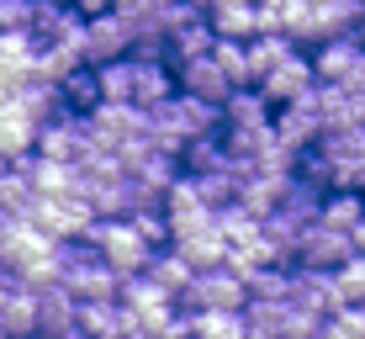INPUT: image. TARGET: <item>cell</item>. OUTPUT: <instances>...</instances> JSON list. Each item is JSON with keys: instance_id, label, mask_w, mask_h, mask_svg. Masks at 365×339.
I'll return each instance as SVG.
<instances>
[{"instance_id": "6da1fadb", "label": "cell", "mask_w": 365, "mask_h": 339, "mask_svg": "<svg viewBox=\"0 0 365 339\" xmlns=\"http://www.w3.org/2000/svg\"><path fill=\"white\" fill-rule=\"evenodd\" d=\"M58 286L74 297V303H117L122 275L96 255L91 244H58Z\"/></svg>"}, {"instance_id": "5b68a950", "label": "cell", "mask_w": 365, "mask_h": 339, "mask_svg": "<svg viewBox=\"0 0 365 339\" xmlns=\"http://www.w3.org/2000/svg\"><path fill=\"white\" fill-rule=\"evenodd\" d=\"M80 59L91 69L117 64V59H133V16H122V11L91 16L85 21V37H80Z\"/></svg>"}, {"instance_id": "83f0119b", "label": "cell", "mask_w": 365, "mask_h": 339, "mask_svg": "<svg viewBox=\"0 0 365 339\" xmlns=\"http://www.w3.org/2000/svg\"><path fill=\"white\" fill-rule=\"evenodd\" d=\"M286 286H292V270H286V265H265V270L244 275L249 303H286Z\"/></svg>"}, {"instance_id": "1f68e13d", "label": "cell", "mask_w": 365, "mask_h": 339, "mask_svg": "<svg viewBox=\"0 0 365 339\" xmlns=\"http://www.w3.org/2000/svg\"><path fill=\"white\" fill-rule=\"evenodd\" d=\"M128 223H133V233L143 238V244L154 249V255H159V249L170 244V223H165V212H133Z\"/></svg>"}, {"instance_id": "d590c367", "label": "cell", "mask_w": 365, "mask_h": 339, "mask_svg": "<svg viewBox=\"0 0 365 339\" xmlns=\"http://www.w3.org/2000/svg\"><path fill=\"white\" fill-rule=\"evenodd\" d=\"M349 249H355V255L365 260V223H360V228H355V233H349Z\"/></svg>"}, {"instance_id": "8992f818", "label": "cell", "mask_w": 365, "mask_h": 339, "mask_svg": "<svg viewBox=\"0 0 365 339\" xmlns=\"http://www.w3.org/2000/svg\"><path fill=\"white\" fill-rule=\"evenodd\" d=\"M270 128H275V143L292 148V154H307V148H318V143H323V106H318V85H312L302 101L281 106V117H275Z\"/></svg>"}, {"instance_id": "f1b7e54d", "label": "cell", "mask_w": 365, "mask_h": 339, "mask_svg": "<svg viewBox=\"0 0 365 339\" xmlns=\"http://www.w3.org/2000/svg\"><path fill=\"white\" fill-rule=\"evenodd\" d=\"M334 292H339V303L344 308H365V260H344V265L334 270Z\"/></svg>"}, {"instance_id": "4316f807", "label": "cell", "mask_w": 365, "mask_h": 339, "mask_svg": "<svg viewBox=\"0 0 365 339\" xmlns=\"http://www.w3.org/2000/svg\"><path fill=\"white\" fill-rule=\"evenodd\" d=\"M191 339H249L244 313H191Z\"/></svg>"}, {"instance_id": "5bb4252c", "label": "cell", "mask_w": 365, "mask_h": 339, "mask_svg": "<svg viewBox=\"0 0 365 339\" xmlns=\"http://www.w3.org/2000/svg\"><path fill=\"white\" fill-rule=\"evenodd\" d=\"M32 143H37V122H32V111L27 106H16L6 96L0 101V159L6 165H16V159H27L32 154Z\"/></svg>"}, {"instance_id": "d4e9b609", "label": "cell", "mask_w": 365, "mask_h": 339, "mask_svg": "<svg viewBox=\"0 0 365 339\" xmlns=\"http://www.w3.org/2000/svg\"><path fill=\"white\" fill-rule=\"evenodd\" d=\"M58 101H64V111H74V117H91V111L101 106V85H96V69H74L64 85H58Z\"/></svg>"}, {"instance_id": "7402d4cb", "label": "cell", "mask_w": 365, "mask_h": 339, "mask_svg": "<svg viewBox=\"0 0 365 339\" xmlns=\"http://www.w3.org/2000/svg\"><path fill=\"white\" fill-rule=\"evenodd\" d=\"M175 255H180L185 265L201 275V270H217L222 260H228V244L217 238V228H207V233H196V238H180V244H175Z\"/></svg>"}, {"instance_id": "603a6c76", "label": "cell", "mask_w": 365, "mask_h": 339, "mask_svg": "<svg viewBox=\"0 0 365 339\" xmlns=\"http://www.w3.org/2000/svg\"><path fill=\"white\" fill-rule=\"evenodd\" d=\"M292 54H297V43H292V37H281V32H265V37H255V43H249V69H255V85L265 80L270 69H281Z\"/></svg>"}, {"instance_id": "d6a6232c", "label": "cell", "mask_w": 365, "mask_h": 339, "mask_svg": "<svg viewBox=\"0 0 365 339\" xmlns=\"http://www.w3.org/2000/svg\"><path fill=\"white\" fill-rule=\"evenodd\" d=\"M32 0H0V32H27Z\"/></svg>"}, {"instance_id": "e575fe53", "label": "cell", "mask_w": 365, "mask_h": 339, "mask_svg": "<svg viewBox=\"0 0 365 339\" xmlns=\"http://www.w3.org/2000/svg\"><path fill=\"white\" fill-rule=\"evenodd\" d=\"M69 6H74V16H85V21H91V16H106V11H111V0H69Z\"/></svg>"}, {"instance_id": "3957f363", "label": "cell", "mask_w": 365, "mask_h": 339, "mask_svg": "<svg viewBox=\"0 0 365 339\" xmlns=\"http://www.w3.org/2000/svg\"><path fill=\"white\" fill-rule=\"evenodd\" d=\"M85 138H91V148H106V154H128L148 138V117L138 106H111L101 101L91 117H85Z\"/></svg>"}, {"instance_id": "ac0fdd59", "label": "cell", "mask_w": 365, "mask_h": 339, "mask_svg": "<svg viewBox=\"0 0 365 339\" xmlns=\"http://www.w3.org/2000/svg\"><path fill=\"white\" fill-rule=\"evenodd\" d=\"M37 64V43L27 32H0V80L6 85H21Z\"/></svg>"}, {"instance_id": "836d02e7", "label": "cell", "mask_w": 365, "mask_h": 339, "mask_svg": "<svg viewBox=\"0 0 365 339\" xmlns=\"http://www.w3.org/2000/svg\"><path fill=\"white\" fill-rule=\"evenodd\" d=\"M170 0H111V11H122V16H133V21H143V16H159Z\"/></svg>"}, {"instance_id": "ffe728a7", "label": "cell", "mask_w": 365, "mask_h": 339, "mask_svg": "<svg viewBox=\"0 0 365 339\" xmlns=\"http://www.w3.org/2000/svg\"><path fill=\"white\" fill-rule=\"evenodd\" d=\"M318 223H323V228H334V233H355L365 223V196L360 191H329V196H323Z\"/></svg>"}, {"instance_id": "4dcf8cb0", "label": "cell", "mask_w": 365, "mask_h": 339, "mask_svg": "<svg viewBox=\"0 0 365 339\" xmlns=\"http://www.w3.org/2000/svg\"><path fill=\"white\" fill-rule=\"evenodd\" d=\"M318 339H365V308H339L323 318Z\"/></svg>"}, {"instance_id": "60d3db41", "label": "cell", "mask_w": 365, "mask_h": 339, "mask_svg": "<svg viewBox=\"0 0 365 339\" xmlns=\"http://www.w3.org/2000/svg\"><path fill=\"white\" fill-rule=\"evenodd\" d=\"M0 339H6V329H0Z\"/></svg>"}, {"instance_id": "f35d334b", "label": "cell", "mask_w": 365, "mask_h": 339, "mask_svg": "<svg viewBox=\"0 0 365 339\" xmlns=\"http://www.w3.org/2000/svg\"><path fill=\"white\" fill-rule=\"evenodd\" d=\"M0 175H6V159H0Z\"/></svg>"}, {"instance_id": "7c38bea8", "label": "cell", "mask_w": 365, "mask_h": 339, "mask_svg": "<svg viewBox=\"0 0 365 339\" xmlns=\"http://www.w3.org/2000/svg\"><path fill=\"white\" fill-rule=\"evenodd\" d=\"M80 329V303L58 281L37 286V339H64Z\"/></svg>"}, {"instance_id": "8fae6325", "label": "cell", "mask_w": 365, "mask_h": 339, "mask_svg": "<svg viewBox=\"0 0 365 339\" xmlns=\"http://www.w3.org/2000/svg\"><path fill=\"white\" fill-rule=\"evenodd\" d=\"M318 85V74H312V59H302V54H292L281 69H270L265 80L255 85L259 91V101L265 106H292V101H302V96Z\"/></svg>"}, {"instance_id": "484cf974", "label": "cell", "mask_w": 365, "mask_h": 339, "mask_svg": "<svg viewBox=\"0 0 365 339\" xmlns=\"http://www.w3.org/2000/svg\"><path fill=\"white\" fill-rule=\"evenodd\" d=\"M96 85H101V101H111V106H133V59L101 64V69H96Z\"/></svg>"}, {"instance_id": "277c9868", "label": "cell", "mask_w": 365, "mask_h": 339, "mask_svg": "<svg viewBox=\"0 0 365 339\" xmlns=\"http://www.w3.org/2000/svg\"><path fill=\"white\" fill-rule=\"evenodd\" d=\"M180 308H185V313H244V308H249L244 275H233L228 265L201 270L196 281L180 292Z\"/></svg>"}, {"instance_id": "ba28073f", "label": "cell", "mask_w": 365, "mask_h": 339, "mask_svg": "<svg viewBox=\"0 0 365 339\" xmlns=\"http://www.w3.org/2000/svg\"><path fill=\"white\" fill-rule=\"evenodd\" d=\"M360 69H365V48L355 43V32L329 37V43H318V54H312V74H318V85H349Z\"/></svg>"}, {"instance_id": "f546056e", "label": "cell", "mask_w": 365, "mask_h": 339, "mask_svg": "<svg viewBox=\"0 0 365 339\" xmlns=\"http://www.w3.org/2000/svg\"><path fill=\"white\" fill-rule=\"evenodd\" d=\"M212 43H217V37H212L207 21H196V27H185V32L170 37V48H175V59H180V64H191V59H207Z\"/></svg>"}, {"instance_id": "9a60e30c", "label": "cell", "mask_w": 365, "mask_h": 339, "mask_svg": "<svg viewBox=\"0 0 365 339\" xmlns=\"http://www.w3.org/2000/svg\"><path fill=\"white\" fill-rule=\"evenodd\" d=\"M175 85H180L185 96H196V101H207V106H222L233 96V85L222 80V69L212 64V54L207 59H191V64H180L175 69Z\"/></svg>"}, {"instance_id": "9c48e42d", "label": "cell", "mask_w": 365, "mask_h": 339, "mask_svg": "<svg viewBox=\"0 0 365 339\" xmlns=\"http://www.w3.org/2000/svg\"><path fill=\"white\" fill-rule=\"evenodd\" d=\"M344 260H355L349 233H334V228H323V223L302 228V238H297V265L302 270H339Z\"/></svg>"}, {"instance_id": "30bf717a", "label": "cell", "mask_w": 365, "mask_h": 339, "mask_svg": "<svg viewBox=\"0 0 365 339\" xmlns=\"http://www.w3.org/2000/svg\"><path fill=\"white\" fill-rule=\"evenodd\" d=\"M117 303L128 308L148 334H159V329H165V323L175 318V303H170L165 292H159L154 281H148V275H128V281H122V292H117Z\"/></svg>"}, {"instance_id": "e0dca14e", "label": "cell", "mask_w": 365, "mask_h": 339, "mask_svg": "<svg viewBox=\"0 0 365 339\" xmlns=\"http://www.w3.org/2000/svg\"><path fill=\"white\" fill-rule=\"evenodd\" d=\"M0 329H6V339H32L37 334V286L11 281L6 303H0Z\"/></svg>"}, {"instance_id": "2e32d148", "label": "cell", "mask_w": 365, "mask_h": 339, "mask_svg": "<svg viewBox=\"0 0 365 339\" xmlns=\"http://www.w3.org/2000/svg\"><path fill=\"white\" fill-rule=\"evenodd\" d=\"M175 96V74L159 64V59H133V106L138 111H154L159 101Z\"/></svg>"}, {"instance_id": "d6986e66", "label": "cell", "mask_w": 365, "mask_h": 339, "mask_svg": "<svg viewBox=\"0 0 365 339\" xmlns=\"http://www.w3.org/2000/svg\"><path fill=\"white\" fill-rule=\"evenodd\" d=\"M143 275H148V281H154V286H159V292H165V297H170V303H180V292H185V286H191V281H196V270H191V265H185V260H180V255H175V249H159V255H154V260H148V270H143Z\"/></svg>"}, {"instance_id": "ab89813d", "label": "cell", "mask_w": 365, "mask_h": 339, "mask_svg": "<svg viewBox=\"0 0 365 339\" xmlns=\"http://www.w3.org/2000/svg\"><path fill=\"white\" fill-rule=\"evenodd\" d=\"M53 6H69V0H53Z\"/></svg>"}, {"instance_id": "44dd1931", "label": "cell", "mask_w": 365, "mask_h": 339, "mask_svg": "<svg viewBox=\"0 0 365 339\" xmlns=\"http://www.w3.org/2000/svg\"><path fill=\"white\" fill-rule=\"evenodd\" d=\"M212 64L222 69V80H228L233 91H255V69H249V43H228V37H217V43H212Z\"/></svg>"}, {"instance_id": "7a4b0ae2", "label": "cell", "mask_w": 365, "mask_h": 339, "mask_svg": "<svg viewBox=\"0 0 365 339\" xmlns=\"http://www.w3.org/2000/svg\"><path fill=\"white\" fill-rule=\"evenodd\" d=\"M85 244H91L96 255L122 275V281H128V275H143V270H148V260H154V249H148L143 238L133 233V223H128V218H96V223H91V233H85Z\"/></svg>"}, {"instance_id": "74e56055", "label": "cell", "mask_w": 365, "mask_h": 339, "mask_svg": "<svg viewBox=\"0 0 365 339\" xmlns=\"http://www.w3.org/2000/svg\"><path fill=\"white\" fill-rule=\"evenodd\" d=\"M355 43H360V48H365V16H360V27H355Z\"/></svg>"}, {"instance_id": "8d00e7d4", "label": "cell", "mask_w": 365, "mask_h": 339, "mask_svg": "<svg viewBox=\"0 0 365 339\" xmlns=\"http://www.w3.org/2000/svg\"><path fill=\"white\" fill-rule=\"evenodd\" d=\"M6 292H11V275H6V270H0V303H6Z\"/></svg>"}, {"instance_id": "52a82bcc", "label": "cell", "mask_w": 365, "mask_h": 339, "mask_svg": "<svg viewBox=\"0 0 365 339\" xmlns=\"http://www.w3.org/2000/svg\"><path fill=\"white\" fill-rule=\"evenodd\" d=\"M85 148H91V138H85V117H74V111H53L48 122H37V143H32L37 159L74 165Z\"/></svg>"}, {"instance_id": "4fadbf2b", "label": "cell", "mask_w": 365, "mask_h": 339, "mask_svg": "<svg viewBox=\"0 0 365 339\" xmlns=\"http://www.w3.org/2000/svg\"><path fill=\"white\" fill-rule=\"evenodd\" d=\"M212 37H228V43H255L259 37V0H217L207 11Z\"/></svg>"}, {"instance_id": "cb8c5ba5", "label": "cell", "mask_w": 365, "mask_h": 339, "mask_svg": "<svg viewBox=\"0 0 365 339\" xmlns=\"http://www.w3.org/2000/svg\"><path fill=\"white\" fill-rule=\"evenodd\" d=\"M222 128H270V106L259 101V91H233L222 101Z\"/></svg>"}]
</instances>
